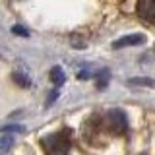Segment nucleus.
Wrapping results in <instances>:
<instances>
[{
	"mask_svg": "<svg viewBox=\"0 0 155 155\" xmlns=\"http://www.w3.org/2000/svg\"><path fill=\"white\" fill-rule=\"evenodd\" d=\"M43 147L47 155H68L70 151V138L66 132H56L51 134L43 140Z\"/></svg>",
	"mask_w": 155,
	"mask_h": 155,
	"instance_id": "nucleus-1",
	"label": "nucleus"
},
{
	"mask_svg": "<svg viewBox=\"0 0 155 155\" xmlns=\"http://www.w3.org/2000/svg\"><path fill=\"white\" fill-rule=\"evenodd\" d=\"M105 124H107V128L116 136H122V134H126V130H128V118H126L124 110H120V109L109 110Z\"/></svg>",
	"mask_w": 155,
	"mask_h": 155,
	"instance_id": "nucleus-2",
	"label": "nucleus"
},
{
	"mask_svg": "<svg viewBox=\"0 0 155 155\" xmlns=\"http://www.w3.org/2000/svg\"><path fill=\"white\" fill-rule=\"evenodd\" d=\"M138 16L143 19V21L155 25V0H138Z\"/></svg>",
	"mask_w": 155,
	"mask_h": 155,
	"instance_id": "nucleus-3",
	"label": "nucleus"
},
{
	"mask_svg": "<svg viewBox=\"0 0 155 155\" xmlns=\"http://www.w3.org/2000/svg\"><path fill=\"white\" fill-rule=\"evenodd\" d=\"M145 43V35L142 33H134V35H126V37H120L113 43V48H124V47H134V45H142Z\"/></svg>",
	"mask_w": 155,
	"mask_h": 155,
	"instance_id": "nucleus-4",
	"label": "nucleus"
},
{
	"mask_svg": "<svg viewBox=\"0 0 155 155\" xmlns=\"http://www.w3.org/2000/svg\"><path fill=\"white\" fill-rule=\"evenodd\" d=\"M48 78H51V81H52L56 87H60L62 84H64V72H62L60 66H54V68H52L51 74H48Z\"/></svg>",
	"mask_w": 155,
	"mask_h": 155,
	"instance_id": "nucleus-5",
	"label": "nucleus"
},
{
	"mask_svg": "<svg viewBox=\"0 0 155 155\" xmlns=\"http://www.w3.org/2000/svg\"><path fill=\"white\" fill-rule=\"evenodd\" d=\"M128 85H147V87H155V81L149 78H132V80L126 81Z\"/></svg>",
	"mask_w": 155,
	"mask_h": 155,
	"instance_id": "nucleus-6",
	"label": "nucleus"
},
{
	"mask_svg": "<svg viewBox=\"0 0 155 155\" xmlns=\"http://www.w3.org/2000/svg\"><path fill=\"white\" fill-rule=\"evenodd\" d=\"M107 84H109V70H101L97 74V89H103Z\"/></svg>",
	"mask_w": 155,
	"mask_h": 155,
	"instance_id": "nucleus-7",
	"label": "nucleus"
},
{
	"mask_svg": "<svg viewBox=\"0 0 155 155\" xmlns=\"http://www.w3.org/2000/svg\"><path fill=\"white\" fill-rule=\"evenodd\" d=\"M12 145H14V140L10 138V136H4V138H0V155L2 153H6L12 149Z\"/></svg>",
	"mask_w": 155,
	"mask_h": 155,
	"instance_id": "nucleus-8",
	"label": "nucleus"
},
{
	"mask_svg": "<svg viewBox=\"0 0 155 155\" xmlns=\"http://www.w3.org/2000/svg\"><path fill=\"white\" fill-rule=\"evenodd\" d=\"M12 78H14V81L19 84L21 87H29V85H31V81L25 80V76H23V74H18V72H16V74H12Z\"/></svg>",
	"mask_w": 155,
	"mask_h": 155,
	"instance_id": "nucleus-9",
	"label": "nucleus"
},
{
	"mask_svg": "<svg viewBox=\"0 0 155 155\" xmlns=\"http://www.w3.org/2000/svg\"><path fill=\"white\" fill-rule=\"evenodd\" d=\"M2 132H23V126H4Z\"/></svg>",
	"mask_w": 155,
	"mask_h": 155,
	"instance_id": "nucleus-10",
	"label": "nucleus"
},
{
	"mask_svg": "<svg viewBox=\"0 0 155 155\" xmlns=\"http://www.w3.org/2000/svg\"><path fill=\"white\" fill-rule=\"evenodd\" d=\"M12 31L16 33V35H23V37H27V35H29V33L25 31V27H19V25H14V27H12Z\"/></svg>",
	"mask_w": 155,
	"mask_h": 155,
	"instance_id": "nucleus-11",
	"label": "nucleus"
},
{
	"mask_svg": "<svg viewBox=\"0 0 155 155\" xmlns=\"http://www.w3.org/2000/svg\"><path fill=\"white\" fill-rule=\"evenodd\" d=\"M56 97H58V91H52V95L47 99V105H48V103H52V101H56Z\"/></svg>",
	"mask_w": 155,
	"mask_h": 155,
	"instance_id": "nucleus-12",
	"label": "nucleus"
},
{
	"mask_svg": "<svg viewBox=\"0 0 155 155\" xmlns=\"http://www.w3.org/2000/svg\"><path fill=\"white\" fill-rule=\"evenodd\" d=\"M78 78H80V80H87V72H80Z\"/></svg>",
	"mask_w": 155,
	"mask_h": 155,
	"instance_id": "nucleus-13",
	"label": "nucleus"
}]
</instances>
